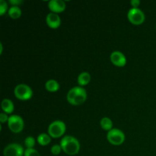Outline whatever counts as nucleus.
<instances>
[{
	"instance_id": "20",
	"label": "nucleus",
	"mask_w": 156,
	"mask_h": 156,
	"mask_svg": "<svg viewBox=\"0 0 156 156\" xmlns=\"http://www.w3.org/2000/svg\"><path fill=\"white\" fill-rule=\"evenodd\" d=\"M8 9V4L5 0H0V15L5 14Z\"/></svg>"
},
{
	"instance_id": "12",
	"label": "nucleus",
	"mask_w": 156,
	"mask_h": 156,
	"mask_svg": "<svg viewBox=\"0 0 156 156\" xmlns=\"http://www.w3.org/2000/svg\"><path fill=\"white\" fill-rule=\"evenodd\" d=\"M1 107L2 111H4V113H5V114H12L14 111V108H15L13 102H12L10 99L8 98H5L4 100L2 101Z\"/></svg>"
},
{
	"instance_id": "23",
	"label": "nucleus",
	"mask_w": 156,
	"mask_h": 156,
	"mask_svg": "<svg viewBox=\"0 0 156 156\" xmlns=\"http://www.w3.org/2000/svg\"><path fill=\"white\" fill-rule=\"evenodd\" d=\"M9 2L12 5V6H18V5L22 3V1L21 0H10Z\"/></svg>"
},
{
	"instance_id": "13",
	"label": "nucleus",
	"mask_w": 156,
	"mask_h": 156,
	"mask_svg": "<svg viewBox=\"0 0 156 156\" xmlns=\"http://www.w3.org/2000/svg\"><path fill=\"white\" fill-rule=\"evenodd\" d=\"M91 81V75L88 72H83L78 76V84L81 86L88 85Z\"/></svg>"
},
{
	"instance_id": "10",
	"label": "nucleus",
	"mask_w": 156,
	"mask_h": 156,
	"mask_svg": "<svg viewBox=\"0 0 156 156\" xmlns=\"http://www.w3.org/2000/svg\"><path fill=\"white\" fill-rule=\"evenodd\" d=\"M66 3L62 0H50L48 3V8L53 13H61L65 11Z\"/></svg>"
},
{
	"instance_id": "15",
	"label": "nucleus",
	"mask_w": 156,
	"mask_h": 156,
	"mask_svg": "<svg viewBox=\"0 0 156 156\" xmlns=\"http://www.w3.org/2000/svg\"><path fill=\"white\" fill-rule=\"evenodd\" d=\"M9 15L12 19H18L21 15V10L18 6H12L9 9Z\"/></svg>"
},
{
	"instance_id": "6",
	"label": "nucleus",
	"mask_w": 156,
	"mask_h": 156,
	"mask_svg": "<svg viewBox=\"0 0 156 156\" xmlns=\"http://www.w3.org/2000/svg\"><path fill=\"white\" fill-rule=\"evenodd\" d=\"M8 126L9 129L15 133H18L21 132L24 129V123L22 117L19 115H12L9 117V121H8Z\"/></svg>"
},
{
	"instance_id": "24",
	"label": "nucleus",
	"mask_w": 156,
	"mask_h": 156,
	"mask_svg": "<svg viewBox=\"0 0 156 156\" xmlns=\"http://www.w3.org/2000/svg\"><path fill=\"white\" fill-rule=\"evenodd\" d=\"M131 5H132L133 8H137L139 6V5L140 4V0H132L130 2Z\"/></svg>"
},
{
	"instance_id": "3",
	"label": "nucleus",
	"mask_w": 156,
	"mask_h": 156,
	"mask_svg": "<svg viewBox=\"0 0 156 156\" xmlns=\"http://www.w3.org/2000/svg\"><path fill=\"white\" fill-rule=\"evenodd\" d=\"M66 126L62 120H55L48 126V134L53 138H59L66 132Z\"/></svg>"
},
{
	"instance_id": "11",
	"label": "nucleus",
	"mask_w": 156,
	"mask_h": 156,
	"mask_svg": "<svg viewBox=\"0 0 156 156\" xmlns=\"http://www.w3.org/2000/svg\"><path fill=\"white\" fill-rule=\"evenodd\" d=\"M46 22L51 28H58L61 24V18L58 14L50 12L46 17Z\"/></svg>"
},
{
	"instance_id": "17",
	"label": "nucleus",
	"mask_w": 156,
	"mask_h": 156,
	"mask_svg": "<svg viewBox=\"0 0 156 156\" xmlns=\"http://www.w3.org/2000/svg\"><path fill=\"white\" fill-rule=\"evenodd\" d=\"M101 126L103 129L107 131H110L113 129V123L112 120L108 117H104L101 119L100 122Z\"/></svg>"
},
{
	"instance_id": "7",
	"label": "nucleus",
	"mask_w": 156,
	"mask_h": 156,
	"mask_svg": "<svg viewBox=\"0 0 156 156\" xmlns=\"http://www.w3.org/2000/svg\"><path fill=\"white\" fill-rule=\"evenodd\" d=\"M128 20L135 25H140L145 21V14L138 8H132L127 13Z\"/></svg>"
},
{
	"instance_id": "19",
	"label": "nucleus",
	"mask_w": 156,
	"mask_h": 156,
	"mask_svg": "<svg viewBox=\"0 0 156 156\" xmlns=\"http://www.w3.org/2000/svg\"><path fill=\"white\" fill-rule=\"evenodd\" d=\"M24 156H41L39 152L34 149H27L24 150Z\"/></svg>"
},
{
	"instance_id": "2",
	"label": "nucleus",
	"mask_w": 156,
	"mask_h": 156,
	"mask_svg": "<svg viewBox=\"0 0 156 156\" xmlns=\"http://www.w3.org/2000/svg\"><path fill=\"white\" fill-rule=\"evenodd\" d=\"M87 99V92L82 87L76 86L71 88L67 94V101L72 105H80Z\"/></svg>"
},
{
	"instance_id": "22",
	"label": "nucleus",
	"mask_w": 156,
	"mask_h": 156,
	"mask_svg": "<svg viewBox=\"0 0 156 156\" xmlns=\"http://www.w3.org/2000/svg\"><path fill=\"white\" fill-rule=\"evenodd\" d=\"M9 117H8L7 114H5V113H1L0 114V122L2 123H4L5 122L9 121Z\"/></svg>"
},
{
	"instance_id": "21",
	"label": "nucleus",
	"mask_w": 156,
	"mask_h": 156,
	"mask_svg": "<svg viewBox=\"0 0 156 156\" xmlns=\"http://www.w3.org/2000/svg\"><path fill=\"white\" fill-rule=\"evenodd\" d=\"M62 150V148H61L60 145H53L51 147V152L53 155H58L61 152Z\"/></svg>"
},
{
	"instance_id": "9",
	"label": "nucleus",
	"mask_w": 156,
	"mask_h": 156,
	"mask_svg": "<svg viewBox=\"0 0 156 156\" xmlns=\"http://www.w3.org/2000/svg\"><path fill=\"white\" fill-rule=\"evenodd\" d=\"M110 58L112 63L118 67H123L126 64V56L120 51H114L111 54Z\"/></svg>"
},
{
	"instance_id": "8",
	"label": "nucleus",
	"mask_w": 156,
	"mask_h": 156,
	"mask_svg": "<svg viewBox=\"0 0 156 156\" xmlns=\"http://www.w3.org/2000/svg\"><path fill=\"white\" fill-rule=\"evenodd\" d=\"M3 155L4 156H24V151L20 144L11 143L4 149Z\"/></svg>"
},
{
	"instance_id": "4",
	"label": "nucleus",
	"mask_w": 156,
	"mask_h": 156,
	"mask_svg": "<svg viewBox=\"0 0 156 156\" xmlns=\"http://www.w3.org/2000/svg\"><path fill=\"white\" fill-rule=\"evenodd\" d=\"M15 97L21 101H27L33 96V91L30 87L26 84H19L16 85L14 90Z\"/></svg>"
},
{
	"instance_id": "14",
	"label": "nucleus",
	"mask_w": 156,
	"mask_h": 156,
	"mask_svg": "<svg viewBox=\"0 0 156 156\" xmlns=\"http://www.w3.org/2000/svg\"><path fill=\"white\" fill-rule=\"evenodd\" d=\"M45 88L50 92H56L59 89V84L54 79H50L46 82Z\"/></svg>"
},
{
	"instance_id": "1",
	"label": "nucleus",
	"mask_w": 156,
	"mask_h": 156,
	"mask_svg": "<svg viewBox=\"0 0 156 156\" xmlns=\"http://www.w3.org/2000/svg\"><path fill=\"white\" fill-rule=\"evenodd\" d=\"M60 146L62 150L69 155H77L80 150L79 140L72 136H66L61 140Z\"/></svg>"
},
{
	"instance_id": "18",
	"label": "nucleus",
	"mask_w": 156,
	"mask_h": 156,
	"mask_svg": "<svg viewBox=\"0 0 156 156\" xmlns=\"http://www.w3.org/2000/svg\"><path fill=\"white\" fill-rule=\"evenodd\" d=\"M24 145L27 149H34L35 146V139L32 136H27L24 140Z\"/></svg>"
},
{
	"instance_id": "16",
	"label": "nucleus",
	"mask_w": 156,
	"mask_h": 156,
	"mask_svg": "<svg viewBox=\"0 0 156 156\" xmlns=\"http://www.w3.org/2000/svg\"><path fill=\"white\" fill-rule=\"evenodd\" d=\"M50 136L49 134L47 133H41L39 136H37V143H39L41 146H47L49 143L51 142V138H50Z\"/></svg>"
},
{
	"instance_id": "5",
	"label": "nucleus",
	"mask_w": 156,
	"mask_h": 156,
	"mask_svg": "<svg viewBox=\"0 0 156 156\" xmlns=\"http://www.w3.org/2000/svg\"><path fill=\"white\" fill-rule=\"evenodd\" d=\"M107 139L108 142L114 146H120L123 144L125 141V135L123 132L117 128H113L110 131H108L107 134Z\"/></svg>"
}]
</instances>
